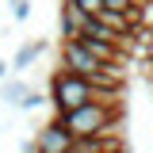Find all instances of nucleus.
<instances>
[{
    "mask_svg": "<svg viewBox=\"0 0 153 153\" xmlns=\"http://www.w3.org/2000/svg\"><path fill=\"white\" fill-rule=\"evenodd\" d=\"M92 100H111V92H100L92 80L73 76V73H65V69H57V73L50 76L54 115H69V111H76V107H84V103H92Z\"/></svg>",
    "mask_w": 153,
    "mask_h": 153,
    "instance_id": "2",
    "label": "nucleus"
},
{
    "mask_svg": "<svg viewBox=\"0 0 153 153\" xmlns=\"http://www.w3.org/2000/svg\"><path fill=\"white\" fill-rule=\"evenodd\" d=\"M42 54H46V38H27L16 54H12V73H27Z\"/></svg>",
    "mask_w": 153,
    "mask_h": 153,
    "instance_id": "6",
    "label": "nucleus"
},
{
    "mask_svg": "<svg viewBox=\"0 0 153 153\" xmlns=\"http://www.w3.org/2000/svg\"><path fill=\"white\" fill-rule=\"evenodd\" d=\"M12 16H16V23H27L31 19V0H16L12 4Z\"/></svg>",
    "mask_w": 153,
    "mask_h": 153,
    "instance_id": "11",
    "label": "nucleus"
},
{
    "mask_svg": "<svg viewBox=\"0 0 153 153\" xmlns=\"http://www.w3.org/2000/svg\"><path fill=\"white\" fill-rule=\"evenodd\" d=\"M61 126L73 134V138H103V134H115L119 130V119H123V103L119 96L111 100H92L84 107H76L69 115H57Z\"/></svg>",
    "mask_w": 153,
    "mask_h": 153,
    "instance_id": "1",
    "label": "nucleus"
},
{
    "mask_svg": "<svg viewBox=\"0 0 153 153\" xmlns=\"http://www.w3.org/2000/svg\"><path fill=\"white\" fill-rule=\"evenodd\" d=\"M107 12H119V16H130L134 12V0H103Z\"/></svg>",
    "mask_w": 153,
    "mask_h": 153,
    "instance_id": "10",
    "label": "nucleus"
},
{
    "mask_svg": "<svg viewBox=\"0 0 153 153\" xmlns=\"http://www.w3.org/2000/svg\"><path fill=\"white\" fill-rule=\"evenodd\" d=\"M80 46H84V50H88L96 61H103V65H119V61H123V54H126L123 46L103 42V38H96V35H84V31H80Z\"/></svg>",
    "mask_w": 153,
    "mask_h": 153,
    "instance_id": "5",
    "label": "nucleus"
},
{
    "mask_svg": "<svg viewBox=\"0 0 153 153\" xmlns=\"http://www.w3.org/2000/svg\"><path fill=\"white\" fill-rule=\"evenodd\" d=\"M31 92V84H27V80H23V76H8V80H4V84H0V100H4V103H8V107H19V103H23V96Z\"/></svg>",
    "mask_w": 153,
    "mask_h": 153,
    "instance_id": "7",
    "label": "nucleus"
},
{
    "mask_svg": "<svg viewBox=\"0 0 153 153\" xmlns=\"http://www.w3.org/2000/svg\"><path fill=\"white\" fill-rule=\"evenodd\" d=\"M8 69H12V65H8V61H4V57H0V84H4V80H8Z\"/></svg>",
    "mask_w": 153,
    "mask_h": 153,
    "instance_id": "13",
    "label": "nucleus"
},
{
    "mask_svg": "<svg viewBox=\"0 0 153 153\" xmlns=\"http://www.w3.org/2000/svg\"><path fill=\"white\" fill-rule=\"evenodd\" d=\"M19 153H38V149H35V138H27V142L19 146Z\"/></svg>",
    "mask_w": 153,
    "mask_h": 153,
    "instance_id": "12",
    "label": "nucleus"
},
{
    "mask_svg": "<svg viewBox=\"0 0 153 153\" xmlns=\"http://www.w3.org/2000/svg\"><path fill=\"white\" fill-rule=\"evenodd\" d=\"M46 103V96L38 92V88H31V92L23 96V103H19V111H35V107H42Z\"/></svg>",
    "mask_w": 153,
    "mask_h": 153,
    "instance_id": "9",
    "label": "nucleus"
},
{
    "mask_svg": "<svg viewBox=\"0 0 153 153\" xmlns=\"http://www.w3.org/2000/svg\"><path fill=\"white\" fill-rule=\"evenodd\" d=\"M12 4H16V0H12Z\"/></svg>",
    "mask_w": 153,
    "mask_h": 153,
    "instance_id": "14",
    "label": "nucleus"
},
{
    "mask_svg": "<svg viewBox=\"0 0 153 153\" xmlns=\"http://www.w3.org/2000/svg\"><path fill=\"white\" fill-rule=\"evenodd\" d=\"M73 142H76V138L61 126L57 115L46 123V126H38V134H35V149H38V153H69V149H73Z\"/></svg>",
    "mask_w": 153,
    "mask_h": 153,
    "instance_id": "3",
    "label": "nucleus"
},
{
    "mask_svg": "<svg viewBox=\"0 0 153 153\" xmlns=\"http://www.w3.org/2000/svg\"><path fill=\"white\" fill-rule=\"evenodd\" d=\"M69 4H73L76 12H84L88 19H96L100 12H103V0H69Z\"/></svg>",
    "mask_w": 153,
    "mask_h": 153,
    "instance_id": "8",
    "label": "nucleus"
},
{
    "mask_svg": "<svg viewBox=\"0 0 153 153\" xmlns=\"http://www.w3.org/2000/svg\"><path fill=\"white\" fill-rule=\"evenodd\" d=\"M84 23H88V16H84V12H76L73 4L65 0V4H61V12H57V35H61V42H73V38H80Z\"/></svg>",
    "mask_w": 153,
    "mask_h": 153,
    "instance_id": "4",
    "label": "nucleus"
}]
</instances>
